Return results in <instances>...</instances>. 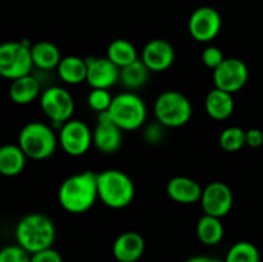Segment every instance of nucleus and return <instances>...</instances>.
<instances>
[{
    "mask_svg": "<svg viewBox=\"0 0 263 262\" xmlns=\"http://www.w3.org/2000/svg\"><path fill=\"white\" fill-rule=\"evenodd\" d=\"M98 199V174L90 170L68 176L58 189L59 204L73 215L87 212Z\"/></svg>",
    "mask_w": 263,
    "mask_h": 262,
    "instance_id": "1",
    "label": "nucleus"
},
{
    "mask_svg": "<svg viewBox=\"0 0 263 262\" xmlns=\"http://www.w3.org/2000/svg\"><path fill=\"white\" fill-rule=\"evenodd\" d=\"M55 235L57 230L53 220L40 212L25 215L14 229L15 241L30 254L53 247Z\"/></svg>",
    "mask_w": 263,
    "mask_h": 262,
    "instance_id": "2",
    "label": "nucleus"
},
{
    "mask_svg": "<svg viewBox=\"0 0 263 262\" xmlns=\"http://www.w3.org/2000/svg\"><path fill=\"white\" fill-rule=\"evenodd\" d=\"M98 198L112 210H122L135 198V184L126 172L108 169L98 174Z\"/></svg>",
    "mask_w": 263,
    "mask_h": 262,
    "instance_id": "3",
    "label": "nucleus"
},
{
    "mask_svg": "<svg viewBox=\"0 0 263 262\" xmlns=\"http://www.w3.org/2000/svg\"><path fill=\"white\" fill-rule=\"evenodd\" d=\"M17 144L27 158L44 161L55 153L59 141L58 135L50 125L40 121H32L21 128Z\"/></svg>",
    "mask_w": 263,
    "mask_h": 262,
    "instance_id": "4",
    "label": "nucleus"
},
{
    "mask_svg": "<svg viewBox=\"0 0 263 262\" xmlns=\"http://www.w3.org/2000/svg\"><path fill=\"white\" fill-rule=\"evenodd\" d=\"M108 116L122 131H135L145 125L148 109L136 92L123 91L113 97Z\"/></svg>",
    "mask_w": 263,
    "mask_h": 262,
    "instance_id": "5",
    "label": "nucleus"
},
{
    "mask_svg": "<svg viewBox=\"0 0 263 262\" xmlns=\"http://www.w3.org/2000/svg\"><path fill=\"white\" fill-rule=\"evenodd\" d=\"M157 122L166 128H179L193 117V104L189 98L177 90H167L158 95L154 103Z\"/></svg>",
    "mask_w": 263,
    "mask_h": 262,
    "instance_id": "6",
    "label": "nucleus"
},
{
    "mask_svg": "<svg viewBox=\"0 0 263 262\" xmlns=\"http://www.w3.org/2000/svg\"><path fill=\"white\" fill-rule=\"evenodd\" d=\"M31 45L27 40L0 44V77L13 81L32 72Z\"/></svg>",
    "mask_w": 263,
    "mask_h": 262,
    "instance_id": "7",
    "label": "nucleus"
},
{
    "mask_svg": "<svg viewBox=\"0 0 263 262\" xmlns=\"http://www.w3.org/2000/svg\"><path fill=\"white\" fill-rule=\"evenodd\" d=\"M40 108L54 126L61 127L74 113L73 95L62 86H49L41 91Z\"/></svg>",
    "mask_w": 263,
    "mask_h": 262,
    "instance_id": "8",
    "label": "nucleus"
},
{
    "mask_svg": "<svg viewBox=\"0 0 263 262\" xmlns=\"http://www.w3.org/2000/svg\"><path fill=\"white\" fill-rule=\"evenodd\" d=\"M58 141L64 153L71 157H81L91 148L92 131L84 121L71 118L59 127Z\"/></svg>",
    "mask_w": 263,
    "mask_h": 262,
    "instance_id": "9",
    "label": "nucleus"
},
{
    "mask_svg": "<svg viewBox=\"0 0 263 262\" xmlns=\"http://www.w3.org/2000/svg\"><path fill=\"white\" fill-rule=\"evenodd\" d=\"M222 18L217 9L212 7H199L190 14L187 21V31L193 40L198 43H211L220 33Z\"/></svg>",
    "mask_w": 263,
    "mask_h": 262,
    "instance_id": "10",
    "label": "nucleus"
},
{
    "mask_svg": "<svg viewBox=\"0 0 263 262\" xmlns=\"http://www.w3.org/2000/svg\"><path fill=\"white\" fill-rule=\"evenodd\" d=\"M248 79V66L239 58H225L217 68L213 69L215 87L233 95L243 90Z\"/></svg>",
    "mask_w": 263,
    "mask_h": 262,
    "instance_id": "11",
    "label": "nucleus"
},
{
    "mask_svg": "<svg viewBox=\"0 0 263 262\" xmlns=\"http://www.w3.org/2000/svg\"><path fill=\"white\" fill-rule=\"evenodd\" d=\"M199 203L204 215L222 218L233 210L234 194L225 182L212 181L203 188Z\"/></svg>",
    "mask_w": 263,
    "mask_h": 262,
    "instance_id": "12",
    "label": "nucleus"
},
{
    "mask_svg": "<svg viewBox=\"0 0 263 262\" xmlns=\"http://www.w3.org/2000/svg\"><path fill=\"white\" fill-rule=\"evenodd\" d=\"M140 59L149 71L161 73L171 68L175 63L176 51L172 44L164 39H152L144 45Z\"/></svg>",
    "mask_w": 263,
    "mask_h": 262,
    "instance_id": "13",
    "label": "nucleus"
},
{
    "mask_svg": "<svg viewBox=\"0 0 263 262\" xmlns=\"http://www.w3.org/2000/svg\"><path fill=\"white\" fill-rule=\"evenodd\" d=\"M123 131L110 120L108 112L98 115L97 126L92 130V145L104 154H113L122 146Z\"/></svg>",
    "mask_w": 263,
    "mask_h": 262,
    "instance_id": "14",
    "label": "nucleus"
},
{
    "mask_svg": "<svg viewBox=\"0 0 263 262\" xmlns=\"http://www.w3.org/2000/svg\"><path fill=\"white\" fill-rule=\"evenodd\" d=\"M86 82L91 89H108L120 81V68L107 57L87 58Z\"/></svg>",
    "mask_w": 263,
    "mask_h": 262,
    "instance_id": "15",
    "label": "nucleus"
},
{
    "mask_svg": "<svg viewBox=\"0 0 263 262\" xmlns=\"http://www.w3.org/2000/svg\"><path fill=\"white\" fill-rule=\"evenodd\" d=\"M145 240L136 231H126L116 238L112 246L113 257L118 262H136L143 257Z\"/></svg>",
    "mask_w": 263,
    "mask_h": 262,
    "instance_id": "16",
    "label": "nucleus"
},
{
    "mask_svg": "<svg viewBox=\"0 0 263 262\" xmlns=\"http://www.w3.org/2000/svg\"><path fill=\"white\" fill-rule=\"evenodd\" d=\"M167 195L180 204H193L200 200L203 188L197 180L187 176H175L167 182Z\"/></svg>",
    "mask_w": 263,
    "mask_h": 262,
    "instance_id": "17",
    "label": "nucleus"
},
{
    "mask_svg": "<svg viewBox=\"0 0 263 262\" xmlns=\"http://www.w3.org/2000/svg\"><path fill=\"white\" fill-rule=\"evenodd\" d=\"M41 84L32 73L10 81L8 95L9 99L17 105H27L35 102L41 95Z\"/></svg>",
    "mask_w": 263,
    "mask_h": 262,
    "instance_id": "18",
    "label": "nucleus"
},
{
    "mask_svg": "<svg viewBox=\"0 0 263 262\" xmlns=\"http://www.w3.org/2000/svg\"><path fill=\"white\" fill-rule=\"evenodd\" d=\"M204 108L207 115L215 121H225L230 117L235 109L233 94L215 89L211 90L204 100Z\"/></svg>",
    "mask_w": 263,
    "mask_h": 262,
    "instance_id": "19",
    "label": "nucleus"
},
{
    "mask_svg": "<svg viewBox=\"0 0 263 262\" xmlns=\"http://www.w3.org/2000/svg\"><path fill=\"white\" fill-rule=\"evenodd\" d=\"M27 157L18 144H4L0 146V175L14 177L22 174Z\"/></svg>",
    "mask_w": 263,
    "mask_h": 262,
    "instance_id": "20",
    "label": "nucleus"
},
{
    "mask_svg": "<svg viewBox=\"0 0 263 262\" xmlns=\"http://www.w3.org/2000/svg\"><path fill=\"white\" fill-rule=\"evenodd\" d=\"M57 73L59 79L67 85H80L82 82H86V59L77 55L63 57L57 67Z\"/></svg>",
    "mask_w": 263,
    "mask_h": 262,
    "instance_id": "21",
    "label": "nucleus"
},
{
    "mask_svg": "<svg viewBox=\"0 0 263 262\" xmlns=\"http://www.w3.org/2000/svg\"><path fill=\"white\" fill-rule=\"evenodd\" d=\"M31 57L33 67L41 71L57 69L59 62L62 61L61 49L50 41H39L31 45Z\"/></svg>",
    "mask_w": 263,
    "mask_h": 262,
    "instance_id": "22",
    "label": "nucleus"
},
{
    "mask_svg": "<svg viewBox=\"0 0 263 262\" xmlns=\"http://www.w3.org/2000/svg\"><path fill=\"white\" fill-rule=\"evenodd\" d=\"M225 235V228L221 218L203 215L197 223V236L204 246L213 247L221 243Z\"/></svg>",
    "mask_w": 263,
    "mask_h": 262,
    "instance_id": "23",
    "label": "nucleus"
},
{
    "mask_svg": "<svg viewBox=\"0 0 263 262\" xmlns=\"http://www.w3.org/2000/svg\"><path fill=\"white\" fill-rule=\"evenodd\" d=\"M105 57L120 69L140 59L136 46L131 41L126 40V39H116V40H113L108 45L107 55Z\"/></svg>",
    "mask_w": 263,
    "mask_h": 262,
    "instance_id": "24",
    "label": "nucleus"
},
{
    "mask_svg": "<svg viewBox=\"0 0 263 262\" xmlns=\"http://www.w3.org/2000/svg\"><path fill=\"white\" fill-rule=\"evenodd\" d=\"M149 71L145 64L141 62V59H138L134 63L123 67L120 69V81L127 91H134L141 89L146 85L149 80Z\"/></svg>",
    "mask_w": 263,
    "mask_h": 262,
    "instance_id": "25",
    "label": "nucleus"
},
{
    "mask_svg": "<svg viewBox=\"0 0 263 262\" xmlns=\"http://www.w3.org/2000/svg\"><path fill=\"white\" fill-rule=\"evenodd\" d=\"M223 262H261V254L253 243L241 240L230 247Z\"/></svg>",
    "mask_w": 263,
    "mask_h": 262,
    "instance_id": "26",
    "label": "nucleus"
},
{
    "mask_svg": "<svg viewBox=\"0 0 263 262\" xmlns=\"http://www.w3.org/2000/svg\"><path fill=\"white\" fill-rule=\"evenodd\" d=\"M220 146L225 152L235 153L246 145V130L238 126H230L222 130L218 138Z\"/></svg>",
    "mask_w": 263,
    "mask_h": 262,
    "instance_id": "27",
    "label": "nucleus"
},
{
    "mask_svg": "<svg viewBox=\"0 0 263 262\" xmlns=\"http://www.w3.org/2000/svg\"><path fill=\"white\" fill-rule=\"evenodd\" d=\"M112 100L113 95L108 89H91V91L87 95V105L98 115L108 112Z\"/></svg>",
    "mask_w": 263,
    "mask_h": 262,
    "instance_id": "28",
    "label": "nucleus"
},
{
    "mask_svg": "<svg viewBox=\"0 0 263 262\" xmlns=\"http://www.w3.org/2000/svg\"><path fill=\"white\" fill-rule=\"evenodd\" d=\"M0 262H31V254L20 244H9L0 248Z\"/></svg>",
    "mask_w": 263,
    "mask_h": 262,
    "instance_id": "29",
    "label": "nucleus"
},
{
    "mask_svg": "<svg viewBox=\"0 0 263 262\" xmlns=\"http://www.w3.org/2000/svg\"><path fill=\"white\" fill-rule=\"evenodd\" d=\"M225 54L221 50L218 46L210 45L207 48H204V50L202 51V62L205 67L213 69L217 68L223 61H225Z\"/></svg>",
    "mask_w": 263,
    "mask_h": 262,
    "instance_id": "30",
    "label": "nucleus"
},
{
    "mask_svg": "<svg viewBox=\"0 0 263 262\" xmlns=\"http://www.w3.org/2000/svg\"><path fill=\"white\" fill-rule=\"evenodd\" d=\"M164 136H166V127L159 122L146 126L145 130H144V139H145L146 143L152 144V145H156V144L163 141Z\"/></svg>",
    "mask_w": 263,
    "mask_h": 262,
    "instance_id": "31",
    "label": "nucleus"
},
{
    "mask_svg": "<svg viewBox=\"0 0 263 262\" xmlns=\"http://www.w3.org/2000/svg\"><path fill=\"white\" fill-rule=\"evenodd\" d=\"M31 262H63V257L53 247L31 254Z\"/></svg>",
    "mask_w": 263,
    "mask_h": 262,
    "instance_id": "32",
    "label": "nucleus"
},
{
    "mask_svg": "<svg viewBox=\"0 0 263 262\" xmlns=\"http://www.w3.org/2000/svg\"><path fill=\"white\" fill-rule=\"evenodd\" d=\"M263 144V133L259 128H249L246 131V145L259 148Z\"/></svg>",
    "mask_w": 263,
    "mask_h": 262,
    "instance_id": "33",
    "label": "nucleus"
},
{
    "mask_svg": "<svg viewBox=\"0 0 263 262\" xmlns=\"http://www.w3.org/2000/svg\"><path fill=\"white\" fill-rule=\"evenodd\" d=\"M185 262H223L222 259L216 258V257L211 256H194L187 258Z\"/></svg>",
    "mask_w": 263,
    "mask_h": 262,
    "instance_id": "34",
    "label": "nucleus"
}]
</instances>
